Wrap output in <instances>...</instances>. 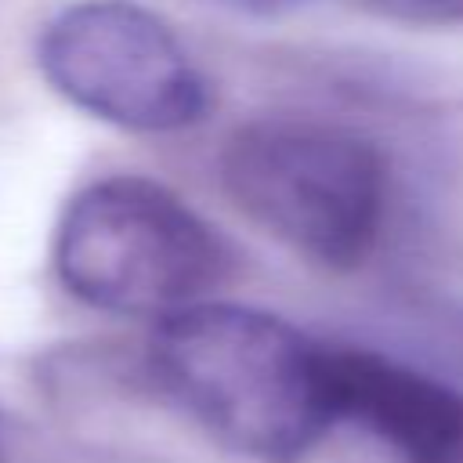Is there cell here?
Masks as SVG:
<instances>
[{
    "mask_svg": "<svg viewBox=\"0 0 463 463\" xmlns=\"http://www.w3.org/2000/svg\"><path fill=\"white\" fill-rule=\"evenodd\" d=\"M232 11H242V14H253V18H279V14H289L297 7H304L307 0H217Z\"/></svg>",
    "mask_w": 463,
    "mask_h": 463,
    "instance_id": "cell-7",
    "label": "cell"
},
{
    "mask_svg": "<svg viewBox=\"0 0 463 463\" xmlns=\"http://www.w3.org/2000/svg\"><path fill=\"white\" fill-rule=\"evenodd\" d=\"M232 250L177 192L119 174L80 188L54 232V275L83 304L130 318H166L210 300Z\"/></svg>",
    "mask_w": 463,
    "mask_h": 463,
    "instance_id": "cell-3",
    "label": "cell"
},
{
    "mask_svg": "<svg viewBox=\"0 0 463 463\" xmlns=\"http://www.w3.org/2000/svg\"><path fill=\"white\" fill-rule=\"evenodd\" d=\"M362 7L405 25H463V0H358Z\"/></svg>",
    "mask_w": 463,
    "mask_h": 463,
    "instance_id": "cell-6",
    "label": "cell"
},
{
    "mask_svg": "<svg viewBox=\"0 0 463 463\" xmlns=\"http://www.w3.org/2000/svg\"><path fill=\"white\" fill-rule=\"evenodd\" d=\"M36 61L65 101L123 130H184L206 119L213 101L174 29L130 0L65 7L43 25Z\"/></svg>",
    "mask_w": 463,
    "mask_h": 463,
    "instance_id": "cell-4",
    "label": "cell"
},
{
    "mask_svg": "<svg viewBox=\"0 0 463 463\" xmlns=\"http://www.w3.org/2000/svg\"><path fill=\"white\" fill-rule=\"evenodd\" d=\"M152 383L224 449L289 463L333 427L326 344L232 300H199L156 322Z\"/></svg>",
    "mask_w": 463,
    "mask_h": 463,
    "instance_id": "cell-1",
    "label": "cell"
},
{
    "mask_svg": "<svg viewBox=\"0 0 463 463\" xmlns=\"http://www.w3.org/2000/svg\"><path fill=\"white\" fill-rule=\"evenodd\" d=\"M333 423L373 434L398 463H463V391L369 347L326 344Z\"/></svg>",
    "mask_w": 463,
    "mask_h": 463,
    "instance_id": "cell-5",
    "label": "cell"
},
{
    "mask_svg": "<svg viewBox=\"0 0 463 463\" xmlns=\"http://www.w3.org/2000/svg\"><path fill=\"white\" fill-rule=\"evenodd\" d=\"M221 181L253 224L326 268L362 264L391 203V166L376 141L311 116L242 123L221 152Z\"/></svg>",
    "mask_w": 463,
    "mask_h": 463,
    "instance_id": "cell-2",
    "label": "cell"
}]
</instances>
